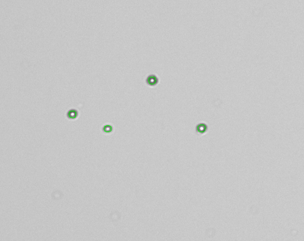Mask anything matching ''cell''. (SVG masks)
I'll use <instances>...</instances> for the list:
<instances>
[{
    "label": "cell",
    "instance_id": "6da1fadb",
    "mask_svg": "<svg viewBox=\"0 0 304 241\" xmlns=\"http://www.w3.org/2000/svg\"><path fill=\"white\" fill-rule=\"evenodd\" d=\"M146 81L147 85H148L149 86H156L159 82V78L155 74H151L149 76H148Z\"/></svg>",
    "mask_w": 304,
    "mask_h": 241
},
{
    "label": "cell",
    "instance_id": "7a4b0ae2",
    "mask_svg": "<svg viewBox=\"0 0 304 241\" xmlns=\"http://www.w3.org/2000/svg\"><path fill=\"white\" fill-rule=\"evenodd\" d=\"M66 117L70 120H74L78 117V111L76 109H71L67 112Z\"/></svg>",
    "mask_w": 304,
    "mask_h": 241
},
{
    "label": "cell",
    "instance_id": "3957f363",
    "mask_svg": "<svg viewBox=\"0 0 304 241\" xmlns=\"http://www.w3.org/2000/svg\"><path fill=\"white\" fill-rule=\"evenodd\" d=\"M206 129H207V126L205 124L200 123L197 126V132L200 134H204L206 131Z\"/></svg>",
    "mask_w": 304,
    "mask_h": 241
},
{
    "label": "cell",
    "instance_id": "277c9868",
    "mask_svg": "<svg viewBox=\"0 0 304 241\" xmlns=\"http://www.w3.org/2000/svg\"><path fill=\"white\" fill-rule=\"evenodd\" d=\"M112 129H113V128L110 125H105L103 128V131L106 133L111 132V131H112Z\"/></svg>",
    "mask_w": 304,
    "mask_h": 241
}]
</instances>
